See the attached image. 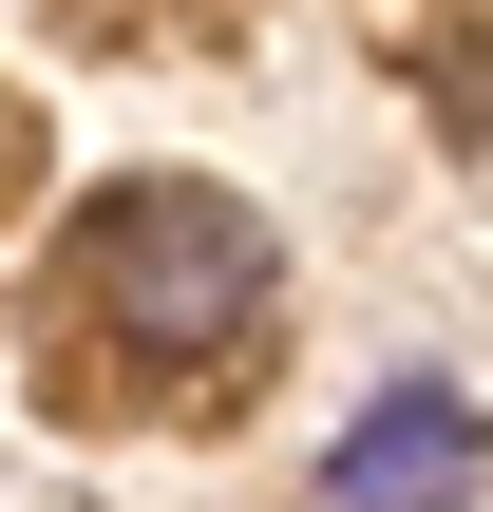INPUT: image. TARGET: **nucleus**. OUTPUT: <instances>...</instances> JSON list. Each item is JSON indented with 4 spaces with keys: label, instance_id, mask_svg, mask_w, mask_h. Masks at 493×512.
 <instances>
[{
    "label": "nucleus",
    "instance_id": "nucleus-1",
    "mask_svg": "<svg viewBox=\"0 0 493 512\" xmlns=\"http://www.w3.org/2000/svg\"><path fill=\"white\" fill-rule=\"evenodd\" d=\"M266 304H285V247H266V209H228L209 171H133V190L76 209V323H95L114 361L209 380Z\"/></svg>",
    "mask_w": 493,
    "mask_h": 512
},
{
    "label": "nucleus",
    "instance_id": "nucleus-2",
    "mask_svg": "<svg viewBox=\"0 0 493 512\" xmlns=\"http://www.w3.org/2000/svg\"><path fill=\"white\" fill-rule=\"evenodd\" d=\"M475 475H493V418H475V399H437V380L380 399V418L323 456V494H342V512H456Z\"/></svg>",
    "mask_w": 493,
    "mask_h": 512
}]
</instances>
